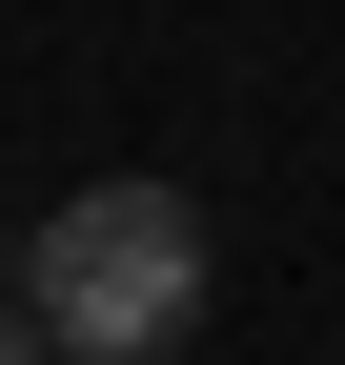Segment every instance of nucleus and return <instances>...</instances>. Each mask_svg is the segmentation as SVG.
I'll list each match as a JSON object with an SVG mask.
<instances>
[{"label": "nucleus", "mask_w": 345, "mask_h": 365, "mask_svg": "<svg viewBox=\"0 0 345 365\" xmlns=\"http://www.w3.org/2000/svg\"><path fill=\"white\" fill-rule=\"evenodd\" d=\"M21 304L61 325V365H163L203 325V203L183 182H81L21 223Z\"/></svg>", "instance_id": "f257e3e1"}, {"label": "nucleus", "mask_w": 345, "mask_h": 365, "mask_svg": "<svg viewBox=\"0 0 345 365\" xmlns=\"http://www.w3.org/2000/svg\"><path fill=\"white\" fill-rule=\"evenodd\" d=\"M0 365H61V325H41V304H21V284H0Z\"/></svg>", "instance_id": "f03ea898"}]
</instances>
